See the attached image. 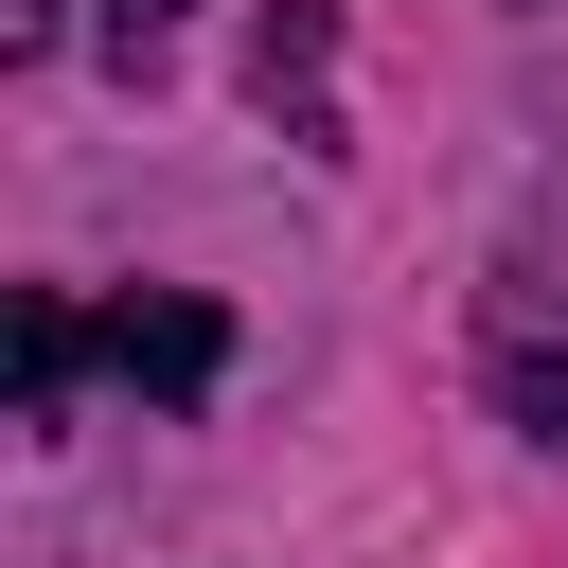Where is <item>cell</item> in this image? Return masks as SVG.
I'll use <instances>...</instances> for the list:
<instances>
[{
	"label": "cell",
	"mask_w": 568,
	"mask_h": 568,
	"mask_svg": "<svg viewBox=\"0 0 568 568\" xmlns=\"http://www.w3.org/2000/svg\"><path fill=\"white\" fill-rule=\"evenodd\" d=\"M479 373H497V408H515L532 444H568V284H550V266H515V284L479 302Z\"/></svg>",
	"instance_id": "obj_1"
},
{
	"label": "cell",
	"mask_w": 568,
	"mask_h": 568,
	"mask_svg": "<svg viewBox=\"0 0 568 568\" xmlns=\"http://www.w3.org/2000/svg\"><path fill=\"white\" fill-rule=\"evenodd\" d=\"M89 337H106V373H124V390H160V408H195V390L231 373V320H213V302H106Z\"/></svg>",
	"instance_id": "obj_2"
},
{
	"label": "cell",
	"mask_w": 568,
	"mask_h": 568,
	"mask_svg": "<svg viewBox=\"0 0 568 568\" xmlns=\"http://www.w3.org/2000/svg\"><path fill=\"white\" fill-rule=\"evenodd\" d=\"M89 355H106V337H89L71 302H18V408H36V426L71 408V373H89Z\"/></svg>",
	"instance_id": "obj_3"
},
{
	"label": "cell",
	"mask_w": 568,
	"mask_h": 568,
	"mask_svg": "<svg viewBox=\"0 0 568 568\" xmlns=\"http://www.w3.org/2000/svg\"><path fill=\"white\" fill-rule=\"evenodd\" d=\"M178 18H195V0H106V53H124V71H142V53H160V36H178Z\"/></svg>",
	"instance_id": "obj_4"
}]
</instances>
